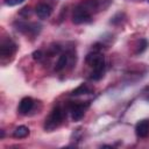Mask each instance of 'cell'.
Here are the masks:
<instances>
[{
  "label": "cell",
  "mask_w": 149,
  "mask_h": 149,
  "mask_svg": "<svg viewBox=\"0 0 149 149\" xmlns=\"http://www.w3.org/2000/svg\"><path fill=\"white\" fill-rule=\"evenodd\" d=\"M85 62L93 69L90 76V79L92 80H99L102 78L104 70H105V57L102 54H100L98 50L92 51L87 54Z\"/></svg>",
  "instance_id": "6da1fadb"
},
{
  "label": "cell",
  "mask_w": 149,
  "mask_h": 149,
  "mask_svg": "<svg viewBox=\"0 0 149 149\" xmlns=\"http://www.w3.org/2000/svg\"><path fill=\"white\" fill-rule=\"evenodd\" d=\"M92 20L91 13L81 5L79 3L72 13V22L74 24H83V23H88Z\"/></svg>",
  "instance_id": "7a4b0ae2"
},
{
  "label": "cell",
  "mask_w": 149,
  "mask_h": 149,
  "mask_svg": "<svg viewBox=\"0 0 149 149\" xmlns=\"http://www.w3.org/2000/svg\"><path fill=\"white\" fill-rule=\"evenodd\" d=\"M62 120H63V111H62V108L59 106H56L51 111L49 118L45 119L44 128L47 130H52V129H55L62 122Z\"/></svg>",
  "instance_id": "3957f363"
},
{
  "label": "cell",
  "mask_w": 149,
  "mask_h": 149,
  "mask_svg": "<svg viewBox=\"0 0 149 149\" xmlns=\"http://www.w3.org/2000/svg\"><path fill=\"white\" fill-rule=\"evenodd\" d=\"M88 107V101L86 102H72L70 106H69V109H70V114H71V118L73 121H78L80 120L84 114H85V111L87 109Z\"/></svg>",
  "instance_id": "277c9868"
},
{
  "label": "cell",
  "mask_w": 149,
  "mask_h": 149,
  "mask_svg": "<svg viewBox=\"0 0 149 149\" xmlns=\"http://www.w3.org/2000/svg\"><path fill=\"white\" fill-rule=\"evenodd\" d=\"M16 50V44L12 41V40H5L1 43V48H0V52L2 57H7L10 56L12 54H14Z\"/></svg>",
  "instance_id": "5b68a950"
},
{
  "label": "cell",
  "mask_w": 149,
  "mask_h": 149,
  "mask_svg": "<svg viewBox=\"0 0 149 149\" xmlns=\"http://www.w3.org/2000/svg\"><path fill=\"white\" fill-rule=\"evenodd\" d=\"M33 107H34V100L30 97H24L23 99H21V101L19 104L17 111H19L20 114L24 115V114H28L31 111Z\"/></svg>",
  "instance_id": "8992f818"
},
{
  "label": "cell",
  "mask_w": 149,
  "mask_h": 149,
  "mask_svg": "<svg viewBox=\"0 0 149 149\" xmlns=\"http://www.w3.org/2000/svg\"><path fill=\"white\" fill-rule=\"evenodd\" d=\"M51 12H52L51 7L49 5H47V3H40L35 8V13H36L37 17L38 19H42V20L48 19L51 15Z\"/></svg>",
  "instance_id": "52a82bcc"
},
{
  "label": "cell",
  "mask_w": 149,
  "mask_h": 149,
  "mask_svg": "<svg viewBox=\"0 0 149 149\" xmlns=\"http://www.w3.org/2000/svg\"><path fill=\"white\" fill-rule=\"evenodd\" d=\"M135 133L139 137H147L149 134V120H141L136 123Z\"/></svg>",
  "instance_id": "ba28073f"
},
{
  "label": "cell",
  "mask_w": 149,
  "mask_h": 149,
  "mask_svg": "<svg viewBox=\"0 0 149 149\" xmlns=\"http://www.w3.org/2000/svg\"><path fill=\"white\" fill-rule=\"evenodd\" d=\"M93 90L87 85V84H80L78 87H76L72 92L71 95H80V94H88L91 93Z\"/></svg>",
  "instance_id": "9c48e42d"
},
{
  "label": "cell",
  "mask_w": 149,
  "mask_h": 149,
  "mask_svg": "<svg viewBox=\"0 0 149 149\" xmlns=\"http://www.w3.org/2000/svg\"><path fill=\"white\" fill-rule=\"evenodd\" d=\"M13 135L16 139H23V137H26V136L29 135V128L26 127V126H19V127L15 128Z\"/></svg>",
  "instance_id": "30bf717a"
},
{
  "label": "cell",
  "mask_w": 149,
  "mask_h": 149,
  "mask_svg": "<svg viewBox=\"0 0 149 149\" xmlns=\"http://www.w3.org/2000/svg\"><path fill=\"white\" fill-rule=\"evenodd\" d=\"M68 57L69 56L66 54H62L59 56V58H58V61L56 63V66H55V70L56 71H61V70H63L65 68V65L68 64Z\"/></svg>",
  "instance_id": "8fae6325"
},
{
  "label": "cell",
  "mask_w": 149,
  "mask_h": 149,
  "mask_svg": "<svg viewBox=\"0 0 149 149\" xmlns=\"http://www.w3.org/2000/svg\"><path fill=\"white\" fill-rule=\"evenodd\" d=\"M148 47V42L144 40V38H142V40H140V43H139V47H137V49H136V54H141V52H143L144 50H146V48Z\"/></svg>",
  "instance_id": "7c38bea8"
},
{
  "label": "cell",
  "mask_w": 149,
  "mask_h": 149,
  "mask_svg": "<svg viewBox=\"0 0 149 149\" xmlns=\"http://www.w3.org/2000/svg\"><path fill=\"white\" fill-rule=\"evenodd\" d=\"M61 51V48H59V45H52V47H50L49 48V51H48V55H50V56H54V55H56L57 52H59Z\"/></svg>",
  "instance_id": "4fadbf2b"
},
{
  "label": "cell",
  "mask_w": 149,
  "mask_h": 149,
  "mask_svg": "<svg viewBox=\"0 0 149 149\" xmlns=\"http://www.w3.org/2000/svg\"><path fill=\"white\" fill-rule=\"evenodd\" d=\"M42 56H43V54H42L41 50H36V51L33 52V58H34L35 61H40V59L42 58Z\"/></svg>",
  "instance_id": "5bb4252c"
},
{
  "label": "cell",
  "mask_w": 149,
  "mask_h": 149,
  "mask_svg": "<svg viewBox=\"0 0 149 149\" xmlns=\"http://www.w3.org/2000/svg\"><path fill=\"white\" fill-rule=\"evenodd\" d=\"M5 2H6V5H8V6H14V5H16V3H15V0H5Z\"/></svg>",
  "instance_id": "9a60e30c"
},
{
  "label": "cell",
  "mask_w": 149,
  "mask_h": 149,
  "mask_svg": "<svg viewBox=\"0 0 149 149\" xmlns=\"http://www.w3.org/2000/svg\"><path fill=\"white\" fill-rule=\"evenodd\" d=\"M144 99L149 101V87H148V88L144 91Z\"/></svg>",
  "instance_id": "2e32d148"
},
{
  "label": "cell",
  "mask_w": 149,
  "mask_h": 149,
  "mask_svg": "<svg viewBox=\"0 0 149 149\" xmlns=\"http://www.w3.org/2000/svg\"><path fill=\"white\" fill-rule=\"evenodd\" d=\"M23 0H15V3H21Z\"/></svg>",
  "instance_id": "e0dca14e"
},
{
  "label": "cell",
  "mask_w": 149,
  "mask_h": 149,
  "mask_svg": "<svg viewBox=\"0 0 149 149\" xmlns=\"http://www.w3.org/2000/svg\"><path fill=\"white\" fill-rule=\"evenodd\" d=\"M148 2H149V0H148Z\"/></svg>",
  "instance_id": "ac0fdd59"
}]
</instances>
